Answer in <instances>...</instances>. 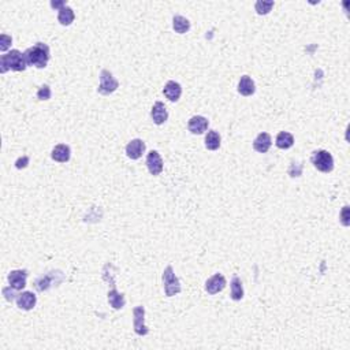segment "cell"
Returning <instances> with one entry per match:
<instances>
[{
  "instance_id": "cell-12",
  "label": "cell",
  "mask_w": 350,
  "mask_h": 350,
  "mask_svg": "<svg viewBox=\"0 0 350 350\" xmlns=\"http://www.w3.org/2000/svg\"><path fill=\"white\" fill-rule=\"evenodd\" d=\"M15 300H17L18 308L23 309V311H30V309H33L34 305H36V303H37V297L34 296L33 293H30V291H23V293H21V294L17 296Z\"/></svg>"
},
{
  "instance_id": "cell-25",
  "label": "cell",
  "mask_w": 350,
  "mask_h": 350,
  "mask_svg": "<svg viewBox=\"0 0 350 350\" xmlns=\"http://www.w3.org/2000/svg\"><path fill=\"white\" fill-rule=\"evenodd\" d=\"M256 11L260 15H265L271 11V8L274 7V1H264V0H258L256 3Z\"/></svg>"
},
{
  "instance_id": "cell-4",
  "label": "cell",
  "mask_w": 350,
  "mask_h": 350,
  "mask_svg": "<svg viewBox=\"0 0 350 350\" xmlns=\"http://www.w3.org/2000/svg\"><path fill=\"white\" fill-rule=\"evenodd\" d=\"M163 286H164V291L167 297H172V296L178 294L182 290L181 282H179L178 278L175 277L171 265H168L164 270V272H163Z\"/></svg>"
},
{
  "instance_id": "cell-8",
  "label": "cell",
  "mask_w": 350,
  "mask_h": 350,
  "mask_svg": "<svg viewBox=\"0 0 350 350\" xmlns=\"http://www.w3.org/2000/svg\"><path fill=\"white\" fill-rule=\"evenodd\" d=\"M226 287V278L222 274H215L205 282V290L208 294H218Z\"/></svg>"
},
{
  "instance_id": "cell-11",
  "label": "cell",
  "mask_w": 350,
  "mask_h": 350,
  "mask_svg": "<svg viewBox=\"0 0 350 350\" xmlns=\"http://www.w3.org/2000/svg\"><path fill=\"white\" fill-rule=\"evenodd\" d=\"M208 123H210L208 119L201 117V115H196V117L190 118V120L187 122V129L193 134H203L204 132H207Z\"/></svg>"
},
{
  "instance_id": "cell-16",
  "label": "cell",
  "mask_w": 350,
  "mask_h": 350,
  "mask_svg": "<svg viewBox=\"0 0 350 350\" xmlns=\"http://www.w3.org/2000/svg\"><path fill=\"white\" fill-rule=\"evenodd\" d=\"M163 93H164V96L170 100V101H178L181 94H182V88H181L178 82L168 81V82L165 84L164 89H163Z\"/></svg>"
},
{
  "instance_id": "cell-2",
  "label": "cell",
  "mask_w": 350,
  "mask_h": 350,
  "mask_svg": "<svg viewBox=\"0 0 350 350\" xmlns=\"http://www.w3.org/2000/svg\"><path fill=\"white\" fill-rule=\"evenodd\" d=\"M27 67L25 55L20 52L18 49H13L6 55H3L0 58V71L6 73L7 70H13V71H23Z\"/></svg>"
},
{
  "instance_id": "cell-5",
  "label": "cell",
  "mask_w": 350,
  "mask_h": 350,
  "mask_svg": "<svg viewBox=\"0 0 350 350\" xmlns=\"http://www.w3.org/2000/svg\"><path fill=\"white\" fill-rule=\"evenodd\" d=\"M119 82L114 78V75L108 70H101L100 73V85L97 92L100 94H111L118 89Z\"/></svg>"
},
{
  "instance_id": "cell-14",
  "label": "cell",
  "mask_w": 350,
  "mask_h": 350,
  "mask_svg": "<svg viewBox=\"0 0 350 350\" xmlns=\"http://www.w3.org/2000/svg\"><path fill=\"white\" fill-rule=\"evenodd\" d=\"M151 117H152L153 122L156 125H163L165 120L168 119V113L165 110V106L162 101H156L152 107V111H151Z\"/></svg>"
},
{
  "instance_id": "cell-22",
  "label": "cell",
  "mask_w": 350,
  "mask_h": 350,
  "mask_svg": "<svg viewBox=\"0 0 350 350\" xmlns=\"http://www.w3.org/2000/svg\"><path fill=\"white\" fill-rule=\"evenodd\" d=\"M205 146L210 151L219 149V146H220V136H219L218 132H215V130H210L208 132V134L205 136Z\"/></svg>"
},
{
  "instance_id": "cell-10",
  "label": "cell",
  "mask_w": 350,
  "mask_h": 350,
  "mask_svg": "<svg viewBox=\"0 0 350 350\" xmlns=\"http://www.w3.org/2000/svg\"><path fill=\"white\" fill-rule=\"evenodd\" d=\"M146 167L152 175H159L163 171V160L158 151H151L146 156Z\"/></svg>"
},
{
  "instance_id": "cell-9",
  "label": "cell",
  "mask_w": 350,
  "mask_h": 350,
  "mask_svg": "<svg viewBox=\"0 0 350 350\" xmlns=\"http://www.w3.org/2000/svg\"><path fill=\"white\" fill-rule=\"evenodd\" d=\"M144 152H145V142L142 140H132L126 145V155H127V158L133 159V160H137V159L141 158Z\"/></svg>"
},
{
  "instance_id": "cell-17",
  "label": "cell",
  "mask_w": 350,
  "mask_h": 350,
  "mask_svg": "<svg viewBox=\"0 0 350 350\" xmlns=\"http://www.w3.org/2000/svg\"><path fill=\"white\" fill-rule=\"evenodd\" d=\"M256 91L255 88V82L249 75H242L239 82H238V92L241 93L242 96H252Z\"/></svg>"
},
{
  "instance_id": "cell-3",
  "label": "cell",
  "mask_w": 350,
  "mask_h": 350,
  "mask_svg": "<svg viewBox=\"0 0 350 350\" xmlns=\"http://www.w3.org/2000/svg\"><path fill=\"white\" fill-rule=\"evenodd\" d=\"M312 164L316 167L319 171L322 172H331L334 168V158L328 151H324V149H319L315 151L312 155Z\"/></svg>"
},
{
  "instance_id": "cell-18",
  "label": "cell",
  "mask_w": 350,
  "mask_h": 350,
  "mask_svg": "<svg viewBox=\"0 0 350 350\" xmlns=\"http://www.w3.org/2000/svg\"><path fill=\"white\" fill-rule=\"evenodd\" d=\"M74 18H75V15H74V11H73V8H71V7H69V6L62 7V8L59 10V13H58V21H59L63 26H69V25H71V23H73Z\"/></svg>"
},
{
  "instance_id": "cell-24",
  "label": "cell",
  "mask_w": 350,
  "mask_h": 350,
  "mask_svg": "<svg viewBox=\"0 0 350 350\" xmlns=\"http://www.w3.org/2000/svg\"><path fill=\"white\" fill-rule=\"evenodd\" d=\"M52 274L53 272H51V274H48V275H46V277L37 279V282H36V289H37L39 291L48 290V289L51 287V284H52V282H53Z\"/></svg>"
},
{
  "instance_id": "cell-7",
  "label": "cell",
  "mask_w": 350,
  "mask_h": 350,
  "mask_svg": "<svg viewBox=\"0 0 350 350\" xmlns=\"http://www.w3.org/2000/svg\"><path fill=\"white\" fill-rule=\"evenodd\" d=\"M27 271L26 270H15L8 274V283L14 290H22L26 286Z\"/></svg>"
},
{
  "instance_id": "cell-27",
  "label": "cell",
  "mask_w": 350,
  "mask_h": 350,
  "mask_svg": "<svg viewBox=\"0 0 350 350\" xmlns=\"http://www.w3.org/2000/svg\"><path fill=\"white\" fill-rule=\"evenodd\" d=\"M11 43H13V39H11L10 36L1 34V36H0V51H6Z\"/></svg>"
},
{
  "instance_id": "cell-26",
  "label": "cell",
  "mask_w": 350,
  "mask_h": 350,
  "mask_svg": "<svg viewBox=\"0 0 350 350\" xmlns=\"http://www.w3.org/2000/svg\"><path fill=\"white\" fill-rule=\"evenodd\" d=\"M51 96H52V92H51V88L48 85H43L37 92V97L40 100H49Z\"/></svg>"
},
{
  "instance_id": "cell-28",
  "label": "cell",
  "mask_w": 350,
  "mask_h": 350,
  "mask_svg": "<svg viewBox=\"0 0 350 350\" xmlns=\"http://www.w3.org/2000/svg\"><path fill=\"white\" fill-rule=\"evenodd\" d=\"M348 213H349V207L346 205V207H344V211L341 213V218H342L341 220H342V225L345 226L349 225V220H348V219H349V215H348Z\"/></svg>"
},
{
  "instance_id": "cell-19",
  "label": "cell",
  "mask_w": 350,
  "mask_h": 350,
  "mask_svg": "<svg viewBox=\"0 0 350 350\" xmlns=\"http://www.w3.org/2000/svg\"><path fill=\"white\" fill-rule=\"evenodd\" d=\"M275 144H277L279 149H289V148L294 145V137H293V134L287 132L278 133L277 142Z\"/></svg>"
},
{
  "instance_id": "cell-15",
  "label": "cell",
  "mask_w": 350,
  "mask_h": 350,
  "mask_svg": "<svg viewBox=\"0 0 350 350\" xmlns=\"http://www.w3.org/2000/svg\"><path fill=\"white\" fill-rule=\"evenodd\" d=\"M70 156H71V151H70V146L66 145V144H59L56 145L52 149V153H51V158L55 160V162H59V163H66L70 160Z\"/></svg>"
},
{
  "instance_id": "cell-21",
  "label": "cell",
  "mask_w": 350,
  "mask_h": 350,
  "mask_svg": "<svg viewBox=\"0 0 350 350\" xmlns=\"http://www.w3.org/2000/svg\"><path fill=\"white\" fill-rule=\"evenodd\" d=\"M172 27H174V30L177 33L184 34L190 29V22L186 20L185 17H182V15H175L172 18Z\"/></svg>"
},
{
  "instance_id": "cell-20",
  "label": "cell",
  "mask_w": 350,
  "mask_h": 350,
  "mask_svg": "<svg viewBox=\"0 0 350 350\" xmlns=\"http://www.w3.org/2000/svg\"><path fill=\"white\" fill-rule=\"evenodd\" d=\"M108 303L114 309H122L125 306L126 300L123 297V294L118 293L117 289H113L111 291H108Z\"/></svg>"
},
{
  "instance_id": "cell-1",
  "label": "cell",
  "mask_w": 350,
  "mask_h": 350,
  "mask_svg": "<svg viewBox=\"0 0 350 350\" xmlns=\"http://www.w3.org/2000/svg\"><path fill=\"white\" fill-rule=\"evenodd\" d=\"M25 59H26L27 66H34L37 69H44L49 62L51 52H49V47L44 43H36L33 47L27 48L23 52Z\"/></svg>"
},
{
  "instance_id": "cell-29",
  "label": "cell",
  "mask_w": 350,
  "mask_h": 350,
  "mask_svg": "<svg viewBox=\"0 0 350 350\" xmlns=\"http://www.w3.org/2000/svg\"><path fill=\"white\" fill-rule=\"evenodd\" d=\"M27 163H29V158L27 156H23V158H21V159H18L17 160V163H15V167L17 168H25L27 165Z\"/></svg>"
},
{
  "instance_id": "cell-13",
  "label": "cell",
  "mask_w": 350,
  "mask_h": 350,
  "mask_svg": "<svg viewBox=\"0 0 350 350\" xmlns=\"http://www.w3.org/2000/svg\"><path fill=\"white\" fill-rule=\"evenodd\" d=\"M272 145V140L271 136L268 133H260L256 140L253 141V149L256 152L260 153H265L268 152V149L271 148Z\"/></svg>"
},
{
  "instance_id": "cell-6",
  "label": "cell",
  "mask_w": 350,
  "mask_h": 350,
  "mask_svg": "<svg viewBox=\"0 0 350 350\" xmlns=\"http://www.w3.org/2000/svg\"><path fill=\"white\" fill-rule=\"evenodd\" d=\"M133 316H134V322H133V326H134V331L137 335H146L149 330L146 328L145 323H144V316H145V309L144 306H137L133 309Z\"/></svg>"
},
{
  "instance_id": "cell-23",
  "label": "cell",
  "mask_w": 350,
  "mask_h": 350,
  "mask_svg": "<svg viewBox=\"0 0 350 350\" xmlns=\"http://www.w3.org/2000/svg\"><path fill=\"white\" fill-rule=\"evenodd\" d=\"M232 296L230 297L234 301H241L244 298V287H242V282L238 277H234L232 280Z\"/></svg>"
},
{
  "instance_id": "cell-30",
  "label": "cell",
  "mask_w": 350,
  "mask_h": 350,
  "mask_svg": "<svg viewBox=\"0 0 350 350\" xmlns=\"http://www.w3.org/2000/svg\"><path fill=\"white\" fill-rule=\"evenodd\" d=\"M66 6V3L65 1H52L51 3V7H53V8H58V10H60L62 7Z\"/></svg>"
}]
</instances>
